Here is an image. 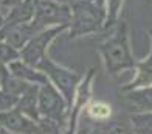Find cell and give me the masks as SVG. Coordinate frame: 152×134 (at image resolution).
Masks as SVG:
<instances>
[{"label": "cell", "mask_w": 152, "mask_h": 134, "mask_svg": "<svg viewBox=\"0 0 152 134\" xmlns=\"http://www.w3.org/2000/svg\"><path fill=\"white\" fill-rule=\"evenodd\" d=\"M98 53L102 59L107 75L110 76H118L124 70L135 69L138 61L130 50L129 25L126 20H120L116 24L110 36L99 44Z\"/></svg>", "instance_id": "1"}, {"label": "cell", "mask_w": 152, "mask_h": 134, "mask_svg": "<svg viewBox=\"0 0 152 134\" xmlns=\"http://www.w3.org/2000/svg\"><path fill=\"white\" fill-rule=\"evenodd\" d=\"M72 19L67 28L68 39H78L104 30L106 8L96 5L95 0H68Z\"/></svg>", "instance_id": "2"}, {"label": "cell", "mask_w": 152, "mask_h": 134, "mask_svg": "<svg viewBox=\"0 0 152 134\" xmlns=\"http://www.w3.org/2000/svg\"><path fill=\"white\" fill-rule=\"evenodd\" d=\"M36 69H39L40 72H44L47 75L48 81L62 94V97H64L65 101L68 103V108H72L76 89H78L84 75L58 64V62L53 61L50 56H45V58L39 62V66Z\"/></svg>", "instance_id": "3"}, {"label": "cell", "mask_w": 152, "mask_h": 134, "mask_svg": "<svg viewBox=\"0 0 152 134\" xmlns=\"http://www.w3.org/2000/svg\"><path fill=\"white\" fill-rule=\"evenodd\" d=\"M37 108H39L40 118H48V120H53L59 123L61 126L67 128L70 108H68V103L62 97V94L50 81L39 86Z\"/></svg>", "instance_id": "4"}, {"label": "cell", "mask_w": 152, "mask_h": 134, "mask_svg": "<svg viewBox=\"0 0 152 134\" xmlns=\"http://www.w3.org/2000/svg\"><path fill=\"white\" fill-rule=\"evenodd\" d=\"M68 25H61V27H51L45 28V30L39 31L36 36L26 44L22 50H20V59L25 61L26 64L33 67H37L39 62L42 61L45 56H48V48L53 44V41L56 39L61 33L67 31Z\"/></svg>", "instance_id": "5"}, {"label": "cell", "mask_w": 152, "mask_h": 134, "mask_svg": "<svg viewBox=\"0 0 152 134\" xmlns=\"http://www.w3.org/2000/svg\"><path fill=\"white\" fill-rule=\"evenodd\" d=\"M70 19H72V10L68 3H61L58 0H39L33 22L40 30H45V28L51 27L68 25Z\"/></svg>", "instance_id": "6"}, {"label": "cell", "mask_w": 152, "mask_h": 134, "mask_svg": "<svg viewBox=\"0 0 152 134\" xmlns=\"http://www.w3.org/2000/svg\"><path fill=\"white\" fill-rule=\"evenodd\" d=\"M95 72H96L95 67L88 69L86 72V75L82 76L78 89H76V94L73 98L72 108H70V114H68L65 134H78V122L81 118V114L86 111L88 103L92 101V90H93L92 87H93Z\"/></svg>", "instance_id": "7"}, {"label": "cell", "mask_w": 152, "mask_h": 134, "mask_svg": "<svg viewBox=\"0 0 152 134\" xmlns=\"http://www.w3.org/2000/svg\"><path fill=\"white\" fill-rule=\"evenodd\" d=\"M127 114L152 112V86L138 87L127 92H121Z\"/></svg>", "instance_id": "8"}, {"label": "cell", "mask_w": 152, "mask_h": 134, "mask_svg": "<svg viewBox=\"0 0 152 134\" xmlns=\"http://www.w3.org/2000/svg\"><path fill=\"white\" fill-rule=\"evenodd\" d=\"M36 123L37 122L23 115L16 108L0 112V128H5L12 134H33Z\"/></svg>", "instance_id": "9"}, {"label": "cell", "mask_w": 152, "mask_h": 134, "mask_svg": "<svg viewBox=\"0 0 152 134\" xmlns=\"http://www.w3.org/2000/svg\"><path fill=\"white\" fill-rule=\"evenodd\" d=\"M37 2L39 0H23V2H20L19 5L12 6V8L6 13V16L3 19V25L0 28L33 22L34 16H36Z\"/></svg>", "instance_id": "10"}, {"label": "cell", "mask_w": 152, "mask_h": 134, "mask_svg": "<svg viewBox=\"0 0 152 134\" xmlns=\"http://www.w3.org/2000/svg\"><path fill=\"white\" fill-rule=\"evenodd\" d=\"M151 39H152V30H149ZM135 76L132 81H129L126 86H123L120 92H127V90H134L138 87H146V86H152V45H151V52L148 53V56L141 61L137 62L135 66Z\"/></svg>", "instance_id": "11"}, {"label": "cell", "mask_w": 152, "mask_h": 134, "mask_svg": "<svg viewBox=\"0 0 152 134\" xmlns=\"http://www.w3.org/2000/svg\"><path fill=\"white\" fill-rule=\"evenodd\" d=\"M10 72L16 76V78L22 80L28 84H37V86H42V84L48 83V78L44 72H40L39 69L33 67L30 64H26L22 59H16L12 61L11 64H8Z\"/></svg>", "instance_id": "12"}, {"label": "cell", "mask_w": 152, "mask_h": 134, "mask_svg": "<svg viewBox=\"0 0 152 134\" xmlns=\"http://www.w3.org/2000/svg\"><path fill=\"white\" fill-rule=\"evenodd\" d=\"M37 92H39V86L37 84H31L23 92V95L20 97V100L16 106L17 111H20L23 115H26L34 122L40 120V114L37 108Z\"/></svg>", "instance_id": "13"}, {"label": "cell", "mask_w": 152, "mask_h": 134, "mask_svg": "<svg viewBox=\"0 0 152 134\" xmlns=\"http://www.w3.org/2000/svg\"><path fill=\"white\" fill-rule=\"evenodd\" d=\"M86 114L88 115V118H92L95 123H106L112 118V106L106 101H101V100H92L88 103V106L86 108Z\"/></svg>", "instance_id": "14"}, {"label": "cell", "mask_w": 152, "mask_h": 134, "mask_svg": "<svg viewBox=\"0 0 152 134\" xmlns=\"http://www.w3.org/2000/svg\"><path fill=\"white\" fill-rule=\"evenodd\" d=\"M123 5H124V0H106V2H104V8H106L104 30L106 31H109V30L112 31L113 28L116 27V24L120 22Z\"/></svg>", "instance_id": "15"}, {"label": "cell", "mask_w": 152, "mask_h": 134, "mask_svg": "<svg viewBox=\"0 0 152 134\" xmlns=\"http://www.w3.org/2000/svg\"><path fill=\"white\" fill-rule=\"evenodd\" d=\"M127 115L135 134H152V112H138Z\"/></svg>", "instance_id": "16"}, {"label": "cell", "mask_w": 152, "mask_h": 134, "mask_svg": "<svg viewBox=\"0 0 152 134\" xmlns=\"http://www.w3.org/2000/svg\"><path fill=\"white\" fill-rule=\"evenodd\" d=\"M33 134H65V128L53 120L40 118L36 123V128H34Z\"/></svg>", "instance_id": "17"}, {"label": "cell", "mask_w": 152, "mask_h": 134, "mask_svg": "<svg viewBox=\"0 0 152 134\" xmlns=\"http://www.w3.org/2000/svg\"><path fill=\"white\" fill-rule=\"evenodd\" d=\"M16 59H20V52L12 45L6 44L5 41H0V64L8 66Z\"/></svg>", "instance_id": "18"}, {"label": "cell", "mask_w": 152, "mask_h": 134, "mask_svg": "<svg viewBox=\"0 0 152 134\" xmlns=\"http://www.w3.org/2000/svg\"><path fill=\"white\" fill-rule=\"evenodd\" d=\"M20 2H23V0H2V5H0V13H2L3 19H5V16H6V13H8L12 6L19 5Z\"/></svg>", "instance_id": "19"}, {"label": "cell", "mask_w": 152, "mask_h": 134, "mask_svg": "<svg viewBox=\"0 0 152 134\" xmlns=\"http://www.w3.org/2000/svg\"><path fill=\"white\" fill-rule=\"evenodd\" d=\"M87 134H107V130H106V125L104 123H95V126L88 131Z\"/></svg>", "instance_id": "20"}, {"label": "cell", "mask_w": 152, "mask_h": 134, "mask_svg": "<svg viewBox=\"0 0 152 134\" xmlns=\"http://www.w3.org/2000/svg\"><path fill=\"white\" fill-rule=\"evenodd\" d=\"M95 2H96V5H99V6L104 8V2H106V0H95Z\"/></svg>", "instance_id": "21"}, {"label": "cell", "mask_w": 152, "mask_h": 134, "mask_svg": "<svg viewBox=\"0 0 152 134\" xmlns=\"http://www.w3.org/2000/svg\"><path fill=\"white\" fill-rule=\"evenodd\" d=\"M0 134H12V133H10V131H6L5 128H0Z\"/></svg>", "instance_id": "22"}]
</instances>
